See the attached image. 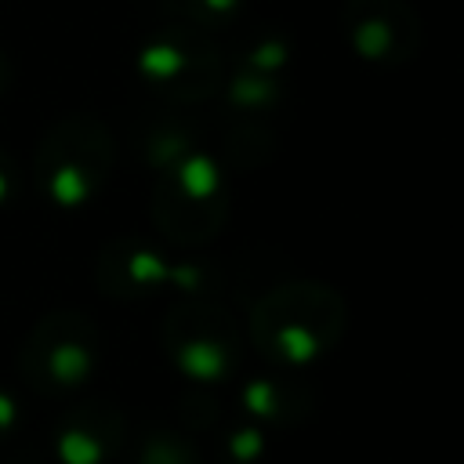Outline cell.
Returning <instances> with one entry per match:
<instances>
[{
  "label": "cell",
  "instance_id": "obj_10",
  "mask_svg": "<svg viewBox=\"0 0 464 464\" xmlns=\"http://www.w3.org/2000/svg\"><path fill=\"white\" fill-rule=\"evenodd\" d=\"M14 192H18V167H14V160L0 149V207H7V203L14 199Z\"/></svg>",
  "mask_w": 464,
  "mask_h": 464
},
{
  "label": "cell",
  "instance_id": "obj_11",
  "mask_svg": "<svg viewBox=\"0 0 464 464\" xmlns=\"http://www.w3.org/2000/svg\"><path fill=\"white\" fill-rule=\"evenodd\" d=\"M7 83H11V62H7V54L0 51V94L7 91Z\"/></svg>",
  "mask_w": 464,
  "mask_h": 464
},
{
  "label": "cell",
  "instance_id": "obj_2",
  "mask_svg": "<svg viewBox=\"0 0 464 464\" xmlns=\"http://www.w3.org/2000/svg\"><path fill=\"white\" fill-rule=\"evenodd\" d=\"M225 174L203 152H185L170 167H163L152 188V218L156 225L178 243H203L210 239L225 214Z\"/></svg>",
  "mask_w": 464,
  "mask_h": 464
},
{
  "label": "cell",
  "instance_id": "obj_9",
  "mask_svg": "<svg viewBox=\"0 0 464 464\" xmlns=\"http://www.w3.org/2000/svg\"><path fill=\"white\" fill-rule=\"evenodd\" d=\"M188 25L203 29V25H218L225 18H232L239 11V0H167Z\"/></svg>",
  "mask_w": 464,
  "mask_h": 464
},
{
  "label": "cell",
  "instance_id": "obj_1",
  "mask_svg": "<svg viewBox=\"0 0 464 464\" xmlns=\"http://www.w3.org/2000/svg\"><path fill=\"white\" fill-rule=\"evenodd\" d=\"M112 170V138L94 116L54 123L33 160V178L54 207H83Z\"/></svg>",
  "mask_w": 464,
  "mask_h": 464
},
{
  "label": "cell",
  "instance_id": "obj_7",
  "mask_svg": "<svg viewBox=\"0 0 464 464\" xmlns=\"http://www.w3.org/2000/svg\"><path fill=\"white\" fill-rule=\"evenodd\" d=\"M279 98V83L265 72H250V69H239L228 83V105L243 109V112H257L265 105H272Z\"/></svg>",
  "mask_w": 464,
  "mask_h": 464
},
{
  "label": "cell",
  "instance_id": "obj_4",
  "mask_svg": "<svg viewBox=\"0 0 464 464\" xmlns=\"http://www.w3.org/2000/svg\"><path fill=\"white\" fill-rule=\"evenodd\" d=\"M341 304L323 286H286L276 290L257 308V341L265 337L268 348H279L286 359H308L323 344V326H337Z\"/></svg>",
  "mask_w": 464,
  "mask_h": 464
},
{
  "label": "cell",
  "instance_id": "obj_6",
  "mask_svg": "<svg viewBox=\"0 0 464 464\" xmlns=\"http://www.w3.org/2000/svg\"><path fill=\"white\" fill-rule=\"evenodd\" d=\"M102 286L109 294H141L174 276V268L141 239H112L98 261Z\"/></svg>",
  "mask_w": 464,
  "mask_h": 464
},
{
  "label": "cell",
  "instance_id": "obj_3",
  "mask_svg": "<svg viewBox=\"0 0 464 464\" xmlns=\"http://www.w3.org/2000/svg\"><path fill=\"white\" fill-rule=\"evenodd\" d=\"M138 72L145 83H152V91L174 102H199L221 83V58L196 25H174L141 44Z\"/></svg>",
  "mask_w": 464,
  "mask_h": 464
},
{
  "label": "cell",
  "instance_id": "obj_8",
  "mask_svg": "<svg viewBox=\"0 0 464 464\" xmlns=\"http://www.w3.org/2000/svg\"><path fill=\"white\" fill-rule=\"evenodd\" d=\"M286 58H290V44H286V36H279V33H265V36H257V40L246 47V54H243V65H239V69H250V72H265V76H272L276 69H283V65H286Z\"/></svg>",
  "mask_w": 464,
  "mask_h": 464
},
{
  "label": "cell",
  "instance_id": "obj_5",
  "mask_svg": "<svg viewBox=\"0 0 464 464\" xmlns=\"http://www.w3.org/2000/svg\"><path fill=\"white\" fill-rule=\"evenodd\" d=\"M344 36L362 62L402 65L417 51L420 22L406 0H348Z\"/></svg>",
  "mask_w": 464,
  "mask_h": 464
}]
</instances>
